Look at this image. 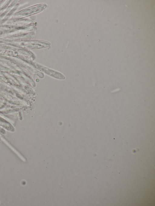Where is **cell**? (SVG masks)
Returning a JSON list of instances; mask_svg holds the SVG:
<instances>
[{
	"instance_id": "6da1fadb",
	"label": "cell",
	"mask_w": 155,
	"mask_h": 206,
	"mask_svg": "<svg viewBox=\"0 0 155 206\" xmlns=\"http://www.w3.org/2000/svg\"><path fill=\"white\" fill-rule=\"evenodd\" d=\"M42 71L47 75H49L55 78L60 79H64V76L62 74L54 71L50 70V69L43 68L41 69Z\"/></svg>"
}]
</instances>
